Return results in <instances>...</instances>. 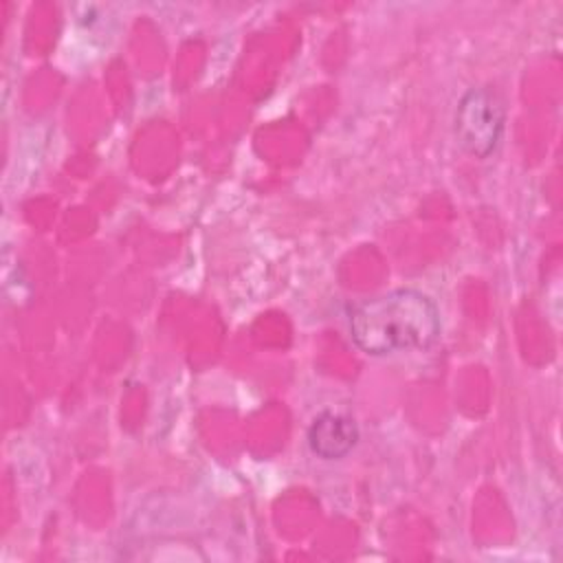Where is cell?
<instances>
[{"mask_svg": "<svg viewBox=\"0 0 563 563\" xmlns=\"http://www.w3.org/2000/svg\"><path fill=\"white\" fill-rule=\"evenodd\" d=\"M350 334L354 345L372 356L427 350L440 334V314L420 290L398 288L354 306Z\"/></svg>", "mask_w": 563, "mask_h": 563, "instance_id": "obj_1", "label": "cell"}, {"mask_svg": "<svg viewBox=\"0 0 563 563\" xmlns=\"http://www.w3.org/2000/svg\"><path fill=\"white\" fill-rule=\"evenodd\" d=\"M504 106L486 88H468L455 110V139L464 152L486 158L499 145L504 132Z\"/></svg>", "mask_w": 563, "mask_h": 563, "instance_id": "obj_2", "label": "cell"}, {"mask_svg": "<svg viewBox=\"0 0 563 563\" xmlns=\"http://www.w3.org/2000/svg\"><path fill=\"white\" fill-rule=\"evenodd\" d=\"M358 442L356 422L339 411H321L308 427L310 451L323 460L345 457Z\"/></svg>", "mask_w": 563, "mask_h": 563, "instance_id": "obj_3", "label": "cell"}]
</instances>
